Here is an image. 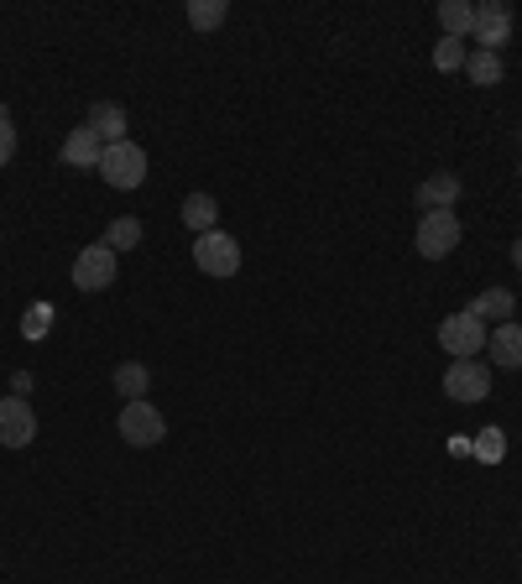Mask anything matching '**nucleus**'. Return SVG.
Segmentation results:
<instances>
[{
  "instance_id": "f257e3e1",
  "label": "nucleus",
  "mask_w": 522,
  "mask_h": 584,
  "mask_svg": "<svg viewBox=\"0 0 522 584\" xmlns=\"http://www.w3.org/2000/svg\"><path fill=\"white\" fill-rule=\"evenodd\" d=\"M110 183V189H141L147 183V152H141L137 141L126 137V141H116V147H104L100 152V168H94Z\"/></svg>"
},
{
  "instance_id": "f03ea898",
  "label": "nucleus",
  "mask_w": 522,
  "mask_h": 584,
  "mask_svg": "<svg viewBox=\"0 0 522 584\" xmlns=\"http://www.w3.org/2000/svg\"><path fill=\"white\" fill-rule=\"evenodd\" d=\"M486 340H491V329L475 319L470 309H460V313H450L444 324H439V344L450 350L454 361H475L481 350H486Z\"/></svg>"
},
{
  "instance_id": "7ed1b4c3",
  "label": "nucleus",
  "mask_w": 522,
  "mask_h": 584,
  "mask_svg": "<svg viewBox=\"0 0 522 584\" xmlns=\"http://www.w3.org/2000/svg\"><path fill=\"white\" fill-rule=\"evenodd\" d=\"M454 245H460V214H454V209H429V214L418 220V256L444 261Z\"/></svg>"
},
{
  "instance_id": "20e7f679",
  "label": "nucleus",
  "mask_w": 522,
  "mask_h": 584,
  "mask_svg": "<svg viewBox=\"0 0 522 584\" xmlns=\"http://www.w3.org/2000/svg\"><path fill=\"white\" fill-rule=\"evenodd\" d=\"M193 261H199L204 276H235L241 272V241L225 235V230H209V235L193 241Z\"/></svg>"
},
{
  "instance_id": "39448f33",
  "label": "nucleus",
  "mask_w": 522,
  "mask_h": 584,
  "mask_svg": "<svg viewBox=\"0 0 522 584\" xmlns=\"http://www.w3.org/2000/svg\"><path fill=\"white\" fill-rule=\"evenodd\" d=\"M116 429H121V439H126L131 449H152V444H162L168 423H162V413H157L152 402L141 396V402H126V407H121Z\"/></svg>"
},
{
  "instance_id": "423d86ee",
  "label": "nucleus",
  "mask_w": 522,
  "mask_h": 584,
  "mask_svg": "<svg viewBox=\"0 0 522 584\" xmlns=\"http://www.w3.org/2000/svg\"><path fill=\"white\" fill-rule=\"evenodd\" d=\"M116 272H121L116 251H110L104 241H94V245L79 251V261H73V288L79 292H104L110 282H116Z\"/></svg>"
},
{
  "instance_id": "0eeeda50",
  "label": "nucleus",
  "mask_w": 522,
  "mask_h": 584,
  "mask_svg": "<svg viewBox=\"0 0 522 584\" xmlns=\"http://www.w3.org/2000/svg\"><path fill=\"white\" fill-rule=\"evenodd\" d=\"M470 37L481 42V52H502L506 42H512V6L481 0V6H475V21H470Z\"/></svg>"
},
{
  "instance_id": "6e6552de",
  "label": "nucleus",
  "mask_w": 522,
  "mask_h": 584,
  "mask_svg": "<svg viewBox=\"0 0 522 584\" xmlns=\"http://www.w3.org/2000/svg\"><path fill=\"white\" fill-rule=\"evenodd\" d=\"M444 396H450V402H486L491 365L486 361H454L450 371H444Z\"/></svg>"
},
{
  "instance_id": "1a4fd4ad",
  "label": "nucleus",
  "mask_w": 522,
  "mask_h": 584,
  "mask_svg": "<svg viewBox=\"0 0 522 584\" xmlns=\"http://www.w3.org/2000/svg\"><path fill=\"white\" fill-rule=\"evenodd\" d=\"M37 439V413L27 407V396H0V444L27 449Z\"/></svg>"
},
{
  "instance_id": "9d476101",
  "label": "nucleus",
  "mask_w": 522,
  "mask_h": 584,
  "mask_svg": "<svg viewBox=\"0 0 522 584\" xmlns=\"http://www.w3.org/2000/svg\"><path fill=\"white\" fill-rule=\"evenodd\" d=\"M486 350H491V365H502V371H522V324H518V319L491 329Z\"/></svg>"
},
{
  "instance_id": "9b49d317",
  "label": "nucleus",
  "mask_w": 522,
  "mask_h": 584,
  "mask_svg": "<svg viewBox=\"0 0 522 584\" xmlns=\"http://www.w3.org/2000/svg\"><path fill=\"white\" fill-rule=\"evenodd\" d=\"M89 131L104 141V147H116V141H126V110L116 100H100L89 104Z\"/></svg>"
},
{
  "instance_id": "f8f14e48",
  "label": "nucleus",
  "mask_w": 522,
  "mask_h": 584,
  "mask_svg": "<svg viewBox=\"0 0 522 584\" xmlns=\"http://www.w3.org/2000/svg\"><path fill=\"white\" fill-rule=\"evenodd\" d=\"M100 152L104 141L89 131V125H79V131H69V141H63V168H100Z\"/></svg>"
},
{
  "instance_id": "ddd939ff",
  "label": "nucleus",
  "mask_w": 522,
  "mask_h": 584,
  "mask_svg": "<svg viewBox=\"0 0 522 584\" xmlns=\"http://www.w3.org/2000/svg\"><path fill=\"white\" fill-rule=\"evenodd\" d=\"M512 309H518V298H512V292L506 288H486L481 292V298H475V303H470V313H475V319H481V324H512Z\"/></svg>"
},
{
  "instance_id": "4468645a",
  "label": "nucleus",
  "mask_w": 522,
  "mask_h": 584,
  "mask_svg": "<svg viewBox=\"0 0 522 584\" xmlns=\"http://www.w3.org/2000/svg\"><path fill=\"white\" fill-rule=\"evenodd\" d=\"M460 199V178L454 172H434L429 183H418V209L429 214V209H454Z\"/></svg>"
},
{
  "instance_id": "2eb2a0df",
  "label": "nucleus",
  "mask_w": 522,
  "mask_h": 584,
  "mask_svg": "<svg viewBox=\"0 0 522 584\" xmlns=\"http://www.w3.org/2000/svg\"><path fill=\"white\" fill-rule=\"evenodd\" d=\"M178 214H183V224H189V230H199V235H209V230H220V204H214L209 193H189Z\"/></svg>"
},
{
  "instance_id": "dca6fc26",
  "label": "nucleus",
  "mask_w": 522,
  "mask_h": 584,
  "mask_svg": "<svg viewBox=\"0 0 522 584\" xmlns=\"http://www.w3.org/2000/svg\"><path fill=\"white\" fill-rule=\"evenodd\" d=\"M470 21H475V6H470V0H439V27H444V37H460V42H465Z\"/></svg>"
},
{
  "instance_id": "f3484780",
  "label": "nucleus",
  "mask_w": 522,
  "mask_h": 584,
  "mask_svg": "<svg viewBox=\"0 0 522 584\" xmlns=\"http://www.w3.org/2000/svg\"><path fill=\"white\" fill-rule=\"evenodd\" d=\"M230 6L225 0H189V27L193 32H214V27H225Z\"/></svg>"
},
{
  "instance_id": "a211bd4d",
  "label": "nucleus",
  "mask_w": 522,
  "mask_h": 584,
  "mask_svg": "<svg viewBox=\"0 0 522 584\" xmlns=\"http://www.w3.org/2000/svg\"><path fill=\"white\" fill-rule=\"evenodd\" d=\"M465 73H470V84H502V52H470L465 58Z\"/></svg>"
},
{
  "instance_id": "6ab92c4d",
  "label": "nucleus",
  "mask_w": 522,
  "mask_h": 584,
  "mask_svg": "<svg viewBox=\"0 0 522 584\" xmlns=\"http://www.w3.org/2000/svg\"><path fill=\"white\" fill-rule=\"evenodd\" d=\"M147 365L141 361H126V365H116V386H121V396L126 402H141V396H147Z\"/></svg>"
},
{
  "instance_id": "aec40b11",
  "label": "nucleus",
  "mask_w": 522,
  "mask_h": 584,
  "mask_svg": "<svg viewBox=\"0 0 522 584\" xmlns=\"http://www.w3.org/2000/svg\"><path fill=\"white\" fill-rule=\"evenodd\" d=\"M470 454H475L481 464H502L506 433H502V429H481V433H475V444H470Z\"/></svg>"
},
{
  "instance_id": "412c9836",
  "label": "nucleus",
  "mask_w": 522,
  "mask_h": 584,
  "mask_svg": "<svg viewBox=\"0 0 522 584\" xmlns=\"http://www.w3.org/2000/svg\"><path fill=\"white\" fill-rule=\"evenodd\" d=\"M465 42L460 37H439V48H434V69L439 73H454V69H465Z\"/></svg>"
},
{
  "instance_id": "4be33fe9",
  "label": "nucleus",
  "mask_w": 522,
  "mask_h": 584,
  "mask_svg": "<svg viewBox=\"0 0 522 584\" xmlns=\"http://www.w3.org/2000/svg\"><path fill=\"white\" fill-rule=\"evenodd\" d=\"M104 245H110V251H137L141 245V220H116L110 230H104Z\"/></svg>"
},
{
  "instance_id": "5701e85b",
  "label": "nucleus",
  "mask_w": 522,
  "mask_h": 584,
  "mask_svg": "<svg viewBox=\"0 0 522 584\" xmlns=\"http://www.w3.org/2000/svg\"><path fill=\"white\" fill-rule=\"evenodd\" d=\"M52 319H58V313H52V303H32V309H27V319H21V334H27V340H48Z\"/></svg>"
},
{
  "instance_id": "b1692460",
  "label": "nucleus",
  "mask_w": 522,
  "mask_h": 584,
  "mask_svg": "<svg viewBox=\"0 0 522 584\" xmlns=\"http://www.w3.org/2000/svg\"><path fill=\"white\" fill-rule=\"evenodd\" d=\"M11 152H17V125H6V104H0V168H11Z\"/></svg>"
},
{
  "instance_id": "393cba45",
  "label": "nucleus",
  "mask_w": 522,
  "mask_h": 584,
  "mask_svg": "<svg viewBox=\"0 0 522 584\" xmlns=\"http://www.w3.org/2000/svg\"><path fill=\"white\" fill-rule=\"evenodd\" d=\"M32 392V376H27V371H17V376H11V396H27Z\"/></svg>"
},
{
  "instance_id": "a878e982",
  "label": "nucleus",
  "mask_w": 522,
  "mask_h": 584,
  "mask_svg": "<svg viewBox=\"0 0 522 584\" xmlns=\"http://www.w3.org/2000/svg\"><path fill=\"white\" fill-rule=\"evenodd\" d=\"M512 266L522 272V241H512Z\"/></svg>"
},
{
  "instance_id": "bb28decb",
  "label": "nucleus",
  "mask_w": 522,
  "mask_h": 584,
  "mask_svg": "<svg viewBox=\"0 0 522 584\" xmlns=\"http://www.w3.org/2000/svg\"><path fill=\"white\" fill-rule=\"evenodd\" d=\"M518 178H522V168H518Z\"/></svg>"
}]
</instances>
